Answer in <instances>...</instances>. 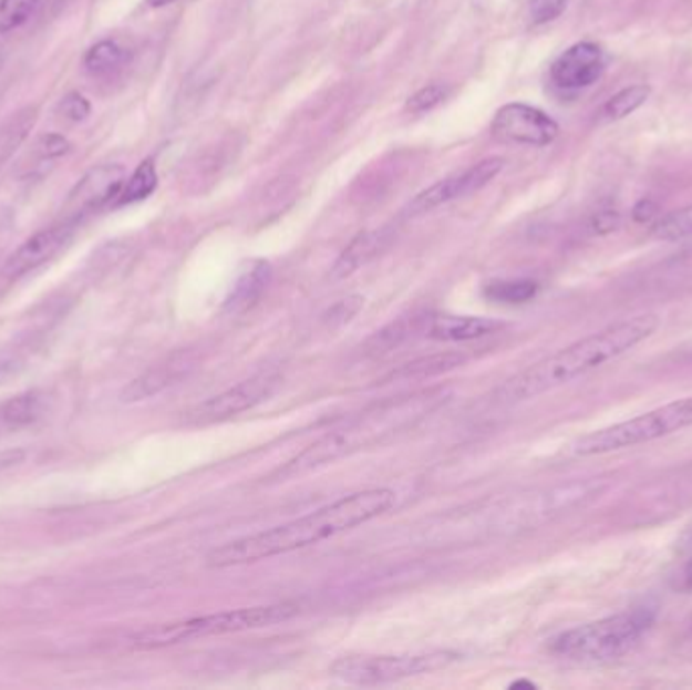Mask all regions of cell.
Listing matches in <instances>:
<instances>
[{
    "label": "cell",
    "mask_w": 692,
    "mask_h": 690,
    "mask_svg": "<svg viewBox=\"0 0 692 690\" xmlns=\"http://www.w3.org/2000/svg\"><path fill=\"white\" fill-rule=\"evenodd\" d=\"M43 395L39 393H23V395H17V398L9 399L2 408V420L9 423V425H27V423H33L41 418L43 413Z\"/></svg>",
    "instance_id": "ffe728a7"
},
{
    "label": "cell",
    "mask_w": 692,
    "mask_h": 690,
    "mask_svg": "<svg viewBox=\"0 0 692 690\" xmlns=\"http://www.w3.org/2000/svg\"><path fill=\"white\" fill-rule=\"evenodd\" d=\"M363 298L361 296H349L341 302H337L334 306H330L329 312L324 315V322L330 327H342L347 322H351L352 318L357 317L363 308Z\"/></svg>",
    "instance_id": "484cf974"
},
{
    "label": "cell",
    "mask_w": 692,
    "mask_h": 690,
    "mask_svg": "<svg viewBox=\"0 0 692 690\" xmlns=\"http://www.w3.org/2000/svg\"><path fill=\"white\" fill-rule=\"evenodd\" d=\"M686 428H692V398L672 401L634 420L591 432L574 445V452L577 456H603L626 447L650 444Z\"/></svg>",
    "instance_id": "8992f818"
},
{
    "label": "cell",
    "mask_w": 692,
    "mask_h": 690,
    "mask_svg": "<svg viewBox=\"0 0 692 690\" xmlns=\"http://www.w3.org/2000/svg\"><path fill=\"white\" fill-rule=\"evenodd\" d=\"M490 134L503 144L547 146L559 136V124L537 107L506 104L496 112Z\"/></svg>",
    "instance_id": "9c48e42d"
},
{
    "label": "cell",
    "mask_w": 692,
    "mask_h": 690,
    "mask_svg": "<svg viewBox=\"0 0 692 690\" xmlns=\"http://www.w3.org/2000/svg\"><path fill=\"white\" fill-rule=\"evenodd\" d=\"M126 185V168L122 164H100L82 176L70 195L73 212L87 213L117 200Z\"/></svg>",
    "instance_id": "7c38bea8"
},
{
    "label": "cell",
    "mask_w": 692,
    "mask_h": 690,
    "mask_svg": "<svg viewBox=\"0 0 692 690\" xmlns=\"http://www.w3.org/2000/svg\"><path fill=\"white\" fill-rule=\"evenodd\" d=\"M650 235L658 241H681L692 237V205L662 217L650 229Z\"/></svg>",
    "instance_id": "603a6c76"
},
{
    "label": "cell",
    "mask_w": 692,
    "mask_h": 690,
    "mask_svg": "<svg viewBox=\"0 0 692 690\" xmlns=\"http://www.w3.org/2000/svg\"><path fill=\"white\" fill-rule=\"evenodd\" d=\"M444 100H446V90L442 85H427V87H422L417 94L411 95L407 110L411 114H425V112L440 106Z\"/></svg>",
    "instance_id": "4316f807"
},
{
    "label": "cell",
    "mask_w": 692,
    "mask_h": 690,
    "mask_svg": "<svg viewBox=\"0 0 692 690\" xmlns=\"http://www.w3.org/2000/svg\"><path fill=\"white\" fill-rule=\"evenodd\" d=\"M151 2V7H166V4H171V2H175V0H148Z\"/></svg>",
    "instance_id": "e575fe53"
},
{
    "label": "cell",
    "mask_w": 692,
    "mask_h": 690,
    "mask_svg": "<svg viewBox=\"0 0 692 690\" xmlns=\"http://www.w3.org/2000/svg\"><path fill=\"white\" fill-rule=\"evenodd\" d=\"M271 269L268 261H251L235 280L231 293L225 302V308L229 312H246L251 306H256L261 293L266 292L270 284Z\"/></svg>",
    "instance_id": "2e32d148"
},
{
    "label": "cell",
    "mask_w": 692,
    "mask_h": 690,
    "mask_svg": "<svg viewBox=\"0 0 692 690\" xmlns=\"http://www.w3.org/2000/svg\"><path fill=\"white\" fill-rule=\"evenodd\" d=\"M660 327L657 315H640L613 322L586 339L577 340L561 351L552 352L539 363L530 364L520 373L510 377L498 389L496 398L503 403H518L539 398L552 389L569 385L576 379L601 369L603 364L620 359L645 339H650Z\"/></svg>",
    "instance_id": "7a4b0ae2"
},
{
    "label": "cell",
    "mask_w": 692,
    "mask_h": 690,
    "mask_svg": "<svg viewBox=\"0 0 692 690\" xmlns=\"http://www.w3.org/2000/svg\"><path fill=\"white\" fill-rule=\"evenodd\" d=\"M503 166H505L503 158H486L482 163L474 164L464 173L447 176L444 181L425 188L415 199L411 200L407 213L411 217H417L423 213L434 212L437 207L447 205L452 200L468 197L472 193H478L481 188L486 187L490 181L498 176Z\"/></svg>",
    "instance_id": "30bf717a"
},
{
    "label": "cell",
    "mask_w": 692,
    "mask_h": 690,
    "mask_svg": "<svg viewBox=\"0 0 692 690\" xmlns=\"http://www.w3.org/2000/svg\"><path fill=\"white\" fill-rule=\"evenodd\" d=\"M450 393L446 389H427L407 398L388 399L363 411L354 420L322 435L314 444L308 445L302 454L286 462L276 470L270 480H290L304 476L312 470L322 468L341 457L352 456L371 445H381L391 437L407 432L432 415L440 405L446 403Z\"/></svg>",
    "instance_id": "3957f363"
},
{
    "label": "cell",
    "mask_w": 692,
    "mask_h": 690,
    "mask_svg": "<svg viewBox=\"0 0 692 690\" xmlns=\"http://www.w3.org/2000/svg\"><path fill=\"white\" fill-rule=\"evenodd\" d=\"M458 660L456 652H427V655H349L332 662L330 674L347 684L376 687L447 668Z\"/></svg>",
    "instance_id": "52a82bcc"
},
{
    "label": "cell",
    "mask_w": 692,
    "mask_h": 690,
    "mask_svg": "<svg viewBox=\"0 0 692 690\" xmlns=\"http://www.w3.org/2000/svg\"><path fill=\"white\" fill-rule=\"evenodd\" d=\"M71 225H58V227H49L39 234L29 237L23 246L17 247L12 251L7 264H4V276L7 278H21L24 274H29L31 269L43 266L45 261L55 258L59 251L70 241Z\"/></svg>",
    "instance_id": "4fadbf2b"
},
{
    "label": "cell",
    "mask_w": 692,
    "mask_h": 690,
    "mask_svg": "<svg viewBox=\"0 0 692 690\" xmlns=\"http://www.w3.org/2000/svg\"><path fill=\"white\" fill-rule=\"evenodd\" d=\"M567 7V0H530V19L533 23H551L557 17H561Z\"/></svg>",
    "instance_id": "f1b7e54d"
},
{
    "label": "cell",
    "mask_w": 692,
    "mask_h": 690,
    "mask_svg": "<svg viewBox=\"0 0 692 690\" xmlns=\"http://www.w3.org/2000/svg\"><path fill=\"white\" fill-rule=\"evenodd\" d=\"M503 328H505L503 322L490 320V318L444 315V317L432 318L427 334L434 340H444V342H468V340L490 337Z\"/></svg>",
    "instance_id": "9a60e30c"
},
{
    "label": "cell",
    "mask_w": 692,
    "mask_h": 690,
    "mask_svg": "<svg viewBox=\"0 0 692 690\" xmlns=\"http://www.w3.org/2000/svg\"><path fill=\"white\" fill-rule=\"evenodd\" d=\"M128 61V51L120 48L116 41H100L83 58V68L92 75H110L122 70Z\"/></svg>",
    "instance_id": "ac0fdd59"
},
{
    "label": "cell",
    "mask_w": 692,
    "mask_h": 690,
    "mask_svg": "<svg viewBox=\"0 0 692 690\" xmlns=\"http://www.w3.org/2000/svg\"><path fill=\"white\" fill-rule=\"evenodd\" d=\"M193 369H195L193 352H175V354H171L168 359H165L163 363L154 364L146 373L136 377L122 391V401L124 403H136V401L154 398V395L166 391L168 387L176 385Z\"/></svg>",
    "instance_id": "5bb4252c"
},
{
    "label": "cell",
    "mask_w": 692,
    "mask_h": 690,
    "mask_svg": "<svg viewBox=\"0 0 692 690\" xmlns=\"http://www.w3.org/2000/svg\"><path fill=\"white\" fill-rule=\"evenodd\" d=\"M606 68L603 51L596 43H577L552 63L551 80L557 87L577 92L598 82Z\"/></svg>",
    "instance_id": "8fae6325"
},
{
    "label": "cell",
    "mask_w": 692,
    "mask_h": 690,
    "mask_svg": "<svg viewBox=\"0 0 692 690\" xmlns=\"http://www.w3.org/2000/svg\"><path fill=\"white\" fill-rule=\"evenodd\" d=\"M90 112H92V106L82 94L65 95L61 102V114L71 122H83L90 116Z\"/></svg>",
    "instance_id": "f546056e"
},
{
    "label": "cell",
    "mask_w": 692,
    "mask_h": 690,
    "mask_svg": "<svg viewBox=\"0 0 692 690\" xmlns=\"http://www.w3.org/2000/svg\"><path fill=\"white\" fill-rule=\"evenodd\" d=\"M39 0H0V33H11L31 19Z\"/></svg>",
    "instance_id": "d4e9b609"
},
{
    "label": "cell",
    "mask_w": 692,
    "mask_h": 690,
    "mask_svg": "<svg viewBox=\"0 0 692 690\" xmlns=\"http://www.w3.org/2000/svg\"><path fill=\"white\" fill-rule=\"evenodd\" d=\"M298 614H300V606L290 604V601L271 604V606L229 609V611L199 616V618H190V620L151 626L146 630L134 634L130 638V642L134 648H142V650L166 648V646L190 642V640H199V638L270 628L276 624L292 620L293 616H298Z\"/></svg>",
    "instance_id": "277c9868"
},
{
    "label": "cell",
    "mask_w": 692,
    "mask_h": 690,
    "mask_svg": "<svg viewBox=\"0 0 692 690\" xmlns=\"http://www.w3.org/2000/svg\"><path fill=\"white\" fill-rule=\"evenodd\" d=\"M681 589L682 591H692V557L682 569Z\"/></svg>",
    "instance_id": "d6a6232c"
},
{
    "label": "cell",
    "mask_w": 692,
    "mask_h": 690,
    "mask_svg": "<svg viewBox=\"0 0 692 690\" xmlns=\"http://www.w3.org/2000/svg\"><path fill=\"white\" fill-rule=\"evenodd\" d=\"M650 95V87L648 85H630L622 90L620 94L613 95L610 102L603 107V114L610 117V120H622V117L630 116L632 112H636L638 107L644 104Z\"/></svg>",
    "instance_id": "cb8c5ba5"
},
{
    "label": "cell",
    "mask_w": 692,
    "mask_h": 690,
    "mask_svg": "<svg viewBox=\"0 0 692 690\" xmlns=\"http://www.w3.org/2000/svg\"><path fill=\"white\" fill-rule=\"evenodd\" d=\"M35 107H27L7 124V128L0 134V164L4 163L17 151V146L27 138V132L35 126Z\"/></svg>",
    "instance_id": "7402d4cb"
},
{
    "label": "cell",
    "mask_w": 692,
    "mask_h": 690,
    "mask_svg": "<svg viewBox=\"0 0 692 690\" xmlns=\"http://www.w3.org/2000/svg\"><path fill=\"white\" fill-rule=\"evenodd\" d=\"M618 225H620V213L616 212L598 213V217L593 219V229L598 234H610Z\"/></svg>",
    "instance_id": "4dcf8cb0"
},
{
    "label": "cell",
    "mask_w": 692,
    "mask_h": 690,
    "mask_svg": "<svg viewBox=\"0 0 692 690\" xmlns=\"http://www.w3.org/2000/svg\"><path fill=\"white\" fill-rule=\"evenodd\" d=\"M658 213V205L652 199H642L634 207V219L638 223L650 222Z\"/></svg>",
    "instance_id": "1f68e13d"
},
{
    "label": "cell",
    "mask_w": 692,
    "mask_h": 690,
    "mask_svg": "<svg viewBox=\"0 0 692 690\" xmlns=\"http://www.w3.org/2000/svg\"><path fill=\"white\" fill-rule=\"evenodd\" d=\"M385 231H363L352 239L347 249L342 251L339 259L334 261V266L330 269V276L334 280L349 278L357 269L366 266L371 259H375L381 249L385 247Z\"/></svg>",
    "instance_id": "e0dca14e"
},
{
    "label": "cell",
    "mask_w": 692,
    "mask_h": 690,
    "mask_svg": "<svg viewBox=\"0 0 692 690\" xmlns=\"http://www.w3.org/2000/svg\"><path fill=\"white\" fill-rule=\"evenodd\" d=\"M14 371H17V364L12 363V361H0V383L4 379H9Z\"/></svg>",
    "instance_id": "836d02e7"
},
{
    "label": "cell",
    "mask_w": 692,
    "mask_h": 690,
    "mask_svg": "<svg viewBox=\"0 0 692 690\" xmlns=\"http://www.w3.org/2000/svg\"><path fill=\"white\" fill-rule=\"evenodd\" d=\"M393 504L395 492L389 488L354 492L337 503L318 508L310 515L293 518L290 523L261 531L256 535L229 540L221 547L213 549L207 563L209 567L224 569L288 555L292 550L317 545L334 535H341L344 531H351L373 518H379L385 515Z\"/></svg>",
    "instance_id": "6da1fadb"
},
{
    "label": "cell",
    "mask_w": 692,
    "mask_h": 690,
    "mask_svg": "<svg viewBox=\"0 0 692 690\" xmlns=\"http://www.w3.org/2000/svg\"><path fill=\"white\" fill-rule=\"evenodd\" d=\"M518 687H528V689H535V684L533 682H528V680H518L513 684V689H518Z\"/></svg>",
    "instance_id": "d590c367"
},
{
    "label": "cell",
    "mask_w": 692,
    "mask_h": 690,
    "mask_svg": "<svg viewBox=\"0 0 692 690\" xmlns=\"http://www.w3.org/2000/svg\"><path fill=\"white\" fill-rule=\"evenodd\" d=\"M280 385V377L273 373H261L249 377L246 381L227 389L215 398L205 399L185 413V422L190 425H211L227 422L244 411L254 410L261 401L270 398Z\"/></svg>",
    "instance_id": "ba28073f"
},
{
    "label": "cell",
    "mask_w": 692,
    "mask_h": 690,
    "mask_svg": "<svg viewBox=\"0 0 692 690\" xmlns=\"http://www.w3.org/2000/svg\"><path fill=\"white\" fill-rule=\"evenodd\" d=\"M644 611L618 614L577 626L552 640V652L579 662H606L628 655L650 626Z\"/></svg>",
    "instance_id": "5b68a950"
},
{
    "label": "cell",
    "mask_w": 692,
    "mask_h": 690,
    "mask_svg": "<svg viewBox=\"0 0 692 690\" xmlns=\"http://www.w3.org/2000/svg\"><path fill=\"white\" fill-rule=\"evenodd\" d=\"M156 187H158L156 166H154L153 161H144L126 181L116 203L117 205H130V203L148 199Z\"/></svg>",
    "instance_id": "d6986e66"
},
{
    "label": "cell",
    "mask_w": 692,
    "mask_h": 690,
    "mask_svg": "<svg viewBox=\"0 0 692 690\" xmlns=\"http://www.w3.org/2000/svg\"><path fill=\"white\" fill-rule=\"evenodd\" d=\"M70 142L68 138H63L61 134H48L37 142L35 156L41 164L51 163V161H58L61 156L70 153Z\"/></svg>",
    "instance_id": "83f0119b"
},
{
    "label": "cell",
    "mask_w": 692,
    "mask_h": 690,
    "mask_svg": "<svg viewBox=\"0 0 692 690\" xmlns=\"http://www.w3.org/2000/svg\"><path fill=\"white\" fill-rule=\"evenodd\" d=\"M539 292L537 281L496 280L486 286V296L500 305H525Z\"/></svg>",
    "instance_id": "44dd1931"
}]
</instances>
